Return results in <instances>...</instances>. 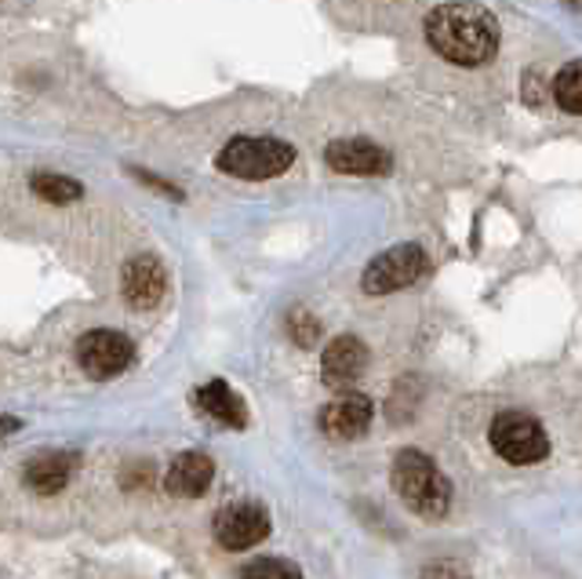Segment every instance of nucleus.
<instances>
[{"mask_svg": "<svg viewBox=\"0 0 582 579\" xmlns=\"http://www.w3.org/2000/svg\"><path fill=\"white\" fill-rule=\"evenodd\" d=\"M426 41L441 59L456 67H484L499 51V26L481 4H441L426 19Z\"/></svg>", "mask_w": 582, "mask_h": 579, "instance_id": "1", "label": "nucleus"}, {"mask_svg": "<svg viewBox=\"0 0 582 579\" xmlns=\"http://www.w3.org/2000/svg\"><path fill=\"white\" fill-rule=\"evenodd\" d=\"M394 488L422 518H445L451 507V481L437 470V463L419 453V448H405L394 459Z\"/></svg>", "mask_w": 582, "mask_h": 579, "instance_id": "2", "label": "nucleus"}, {"mask_svg": "<svg viewBox=\"0 0 582 579\" xmlns=\"http://www.w3.org/2000/svg\"><path fill=\"white\" fill-rule=\"evenodd\" d=\"M218 172H226L233 179H274L284 175L295 164V150L280 139H266V135H244V139H229V143L218 150Z\"/></svg>", "mask_w": 582, "mask_h": 579, "instance_id": "3", "label": "nucleus"}, {"mask_svg": "<svg viewBox=\"0 0 582 579\" xmlns=\"http://www.w3.org/2000/svg\"><path fill=\"white\" fill-rule=\"evenodd\" d=\"M491 448L513 463V467H528V463L547 459L550 453V437L542 430V423L528 412H502V416L491 419Z\"/></svg>", "mask_w": 582, "mask_h": 579, "instance_id": "4", "label": "nucleus"}, {"mask_svg": "<svg viewBox=\"0 0 582 579\" xmlns=\"http://www.w3.org/2000/svg\"><path fill=\"white\" fill-rule=\"evenodd\" d=\"M426 252L419 244H397V248L382 252L379 260H371L365 277H360V288L368 295H390L400 288H411L416 281L426 274Z\"/></svg>", "mask_w": 582, "mask_h": 579, "instance_id": "5", "label": "nucleus"}, {"mask_svg": "<svg viewBox=\"0 0 582 579\" xmlns=\"http://www.w3.org/2000/svg\"><path fill=\"white\" fill-rule=\"evenodd\" d=\"M135 362V346L127 336L113 328H95L84 332L76 339V365H81L92 379H113Z\"/></svg>", "mask_w": 582, "mask_h": 579, "instance_id": "6", "label": "nucleus"}, {"mask_svg": "<svg viewBox=\"0 0 582 579\" xmlns=\"http://www.w3.org/2000/svg\"><path fill=\"white\" fill-rule=\"evenodd\" d=\"M212 532L218 539V547L226 550H248L258 547L269 536V514L255 499H241V504H226L215 514Z\"/></svg>", "mask_w": 582, "mask_h": 579, "instance_id": "7", "label": "nucleus"}, {"mask_svg": "<svg viewBox=\"0 0 582 579\" xmlns=\"http://www.w3.org/2000/svg\"><path fill=\"white\" fill-rule=\"evenodd\" d=\"M325 161L339 175H386L394 158L368 139H335L325 146Z\"/></svg>", "mask_w": 582, "mask_h": 579, "instance_id": "8", "label": "nucleus"}, {"mask_svg": "<svg viewBox=\"0 0 582 579\" xmlns=\"http://www.w3.org/2000/svg\"><path fill=\"white\" fill-rule=\"evenodd\" d=\"M371 416H375V408L365 394L343 390L331 405L320 408V430L335 437V441H354V437L368 434Z\"/></svg>", "mask_w": 582, "mask_h": 579, "instance_id": "9", "label": "nucleus"}, {"mask_svg": "<svg viewBox=\"0 0 582 579\" xmlns=\"http://www.w3.org/2000/svg\"><path fill=\"white\" fill-rule=\"evenodd\" d=\"M121 288H124L127 306H135V311H153V306L164 299V288H167V274H164L161 260H153V255H135V260L124 266Z\"/></svg>", "mask_w": 582, "mask_h": 579, "instance_id": "10", "label": "nucleus"}, {"mask_svg": "<svg viewBox=\"0 0 582 579\" xmlns=\"http://www.w3.org/2000/svg\"><path fill=\"white\" fill-rule=\"evenodd\" d=\"M368 368V346L360 343L357 336H339L325 346V383L335 386V390H346V386H354L360 376H365Z\"/></svg>", "mask_w": 582, "mask_h": 579, "instance_id": "11", "label": "nucleus"}, {"mask_svg": "<svg viewBox=\"0 0 582 579\" xmlns=\"http://www.w3.org/2000/svg\"><path fill=\"white\" fill-rule=\"evenodd\" d=\"M73 470H76L73 453H41L25 463L22 481H25V488H33L37 496H55L70 485Z\"/></svg>", "mask_w": 582, "mask_h": 579, "instance_id": "12", "label": "nucleus"}, {"mask_svg": "<svg viewBox=\"0 0 582 579\" xmlns=\"http://www.w3.org/2000/svg\"><path fill=\"white\" fill-rule=\"evenodd\" d=\"M212 478H215V463L208 456H204V453H183L172 463V467H167L164 488L172 496L197 499L201 492H208Z\"/></svg>", "mask_w": 582, "mask_h": 579, "instance_id": "13", "label": "nucleus"}, {"mask_svg": "<svg viewBox=\"0 0 582 579\" xmlns=\"http://www.w3.org/2000/svg\"><path fill=\"white\" fill-rule=\"evenodd\" d=\"M197 405H201L204 412H208L212 419L223 423V427L241 430L244 423H248V412H244V402L229 390L226 379H212L208 386H201V390H197Z\"/></svg>", "mask_w": 582, "mask_h": 579, "instance_id": "14", "label": "nucleus"}, {"mask_svg": "<svg viewBox=\"0 0 582 579\" xmlns=\"http://www.w3.org/2000/svg\"><path fill=\"white\" fill-rule=\"evenodd\" d=\"M30 190L41 201H48V204H73V201H81V193H84L76 179L55 175V172H37V175H30Z\"/></svg>", "mask_w": 582, "mask_h": 579, "instance_id": "15", "label": "nucleus"}, {"mask_svg": "<svg viewBox=\"0 0 582 579\" xmlns=\"http://www.w3.org/2000/svg\"><path fill=\"white\" fill-rule=\"evenodd\" d=\"M553 99H558L561 110L582 113V67L579 62H568L564 70H558V77H553Z\"/></svg>", "mask_w": 582, "mask_h": 579, "instance_id": "16", "label": "nucleus"}, {"mask_svg": "<svg viewBox=\"0 0 582 579\" xmlns=\"http://www.w3.org/2000/svg\"><path fill=\"white\" fill-rule=\"evenodd\" d=\"M241 579H303V572L292 561L280 558H255L252 565H244Z\"/></svg>", "mask_w": 582, "mask_h": 579, "instance_id": "17", "label": "nucleus"}, {"mask_svg": "<svg viewBox=\"0 0 582 579\" xmlns=\"http://www.w3.org/2000/svg\"><path fill=\"white\" fill-rule=\"evenodd\" d=\"M288 328H292V336L299 339L303 346H314L317 336H320V325H317V321L309 317L306 311H295V314L288 317Z\"/></svg>", "mask_w": 582, "mask_h": 579, "instance_id": "18", "label": "nucleus"}, {"mask_svg": "<svg viewBox=\"0 0 582 579\" xmlns=\"http://www.w3.org/2000/svg\"><path fill=\"white\" fill-rule=\"evenodd\" d=\"M135 179H142V183H146V186L164 190V197H183V190L172 186V183H164V179H157V175H146V172H139V169H135Z\"/></svg>", "mask_w": 582, "mask_h": 579, "instance_id": "19", "label": "nucleus"}, {"mask_svg": "<svg viewBox=\"0 0 582 579\" xmlns=\"http://www.w3.org/2000/svg\"><path fill=\"white\" fill-rule=\"evenodd\" d=\"M22 427V423L16 419V416H0V437H4V434H16Z\"/></svg>", "mask_w": 582, "mask_h": 579, "instance_id": "20", "label": "nucleus"}]
</instances>
